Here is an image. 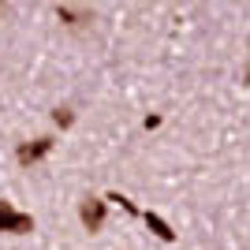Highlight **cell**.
Masks as SVG:
<instances>
[{
  "label": "cell",
  "mask_w": 250,
  "mask_h": 250,
  "mask_svg": "<svg viewBox=\"0 0 250 250\" xmlns=\"http://www.w3.org/2000/svg\"><path fill=\"white\" fill-rule=\"evenodd\" d=\"M104 213H108V209H104L101 198H83V206H79V220H83L86 231H101Z\"/></svg>",
  "instance_id": "cell-2"
},
{
  "label": "cell",
  "mask_w": 250,
  "mask_h": 250,
  "mask_svg": "<svg viewBox=\"0 0 250 250\" xmlns=\"http://www.w3.org/2000/svg\"><path fill=\"white\" fill-rule=\"evenodd\" d=\"M52 120H56L60 127H71V124H75V112H71V108H56V112H52Z\"/></svg>",
  "instance_id": "cell-6"
},
{
  "label": "cell",
  "mask_w": 250,
  "mask_h": 250,
  "mask_svg": "<svg viewBox=\"0 0 250 250\" xmlns=\"http://www.w3.org/2000/svg\"><path fill=\"white\" fill-rule=\"evenodd\" d=\"M56 15H60L63 26H75V30H79V26H86V22L94 19L86 8H67V4H60V8H56Z\"/></svg>",
  "instance_id": "cell-4"
},
{
  "label": "cell",
  "mask_w": 250,
  "mask_h": 250,
  "mask_svg": "<svg viewBox=\"0 0 250 250\" xmlns=\"http://www.w3.org/2000/svg\"><path fill=\"white\" fill-rule=\"evenodd\" d=\"M49 149H52V138H34V142H26V146H19V165H34V161H42Z\"/></svg>",
  "instance_id": "cell-3"
},
{
  "label": "cell",
  "mask_w": 250,
  "mask_h": 250,
  "mask_svg": "<svg viewBox=\"0 0 250 250\" xmlns=\"http://www.w3.org/2000/svg\"><path fill=\"white\" fill-rule=\"evenodd\" d=\"M146 224H149V228H153V235H161V239H165V243H172V239H176V231L168 228V224H165V220H161V217H157V213H146Z\"/></svg>",
  "instance_id": "cell-5"
},
{
  "label": "cell",
  "mask_w": 250,
  "mask_h": 250,
  "mask_svg": "<svg viewBox=\"0 0 250 250\" xmlns=\"http://www.w3.org/2000/svg\"><path fill=\"white\" fill-rule=\"evenodd\" d=\"M0 231H15V235H22V231H34V217L19 213L11 202H0Z\"/></svg>",
  "instance_id": "cell-1"
}]
</instances>
